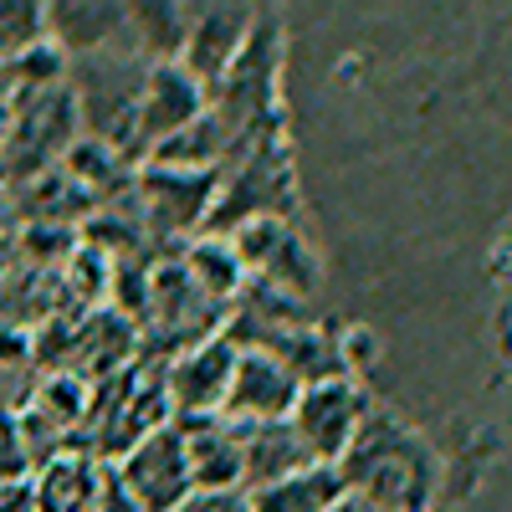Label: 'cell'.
I'll list each match as a JSON object with an SVG mask.
<instances>
[{
    "label": "cell",
    "instance_id": "cell-9",
    "mask_svg": "<svg viewBox=\"0 0 512 512\" xmlns=\"http://www.w3.org/2000/svg\"><path fill=\"white\" fill-rule=\"evenodd\" d=\"M251 26H256V11L251 6H210V11H195V26H190V41H185V52H180V67L200 82V93H216L221 88V77L241 57Z\"/></svg>",
    "mask_w": 512,
    "mask_h": 512
},
{
    "label": "cell",
    "instance_id": "cell-17",
    "mask_svg": "<svg viewBox=\"0 0 512 512\" xmlns=\"http://www.w3.org/2000/svg\"><path fill=\"white\" fill-rule=\"evenodd\" d=\"M195 11L185 6H128V36L139 41L144 62H180L185 41H190Z\"/></svg>",
    "mask_w": 512,
    "mask_h": 512
},
{
    "label": "cell",
    "instance_id": "cell-12",
    "mask_svg": "<svg viewBox=\"0 0 512 512\" xmlns=\"http://www.w3.org/2000/svg\"><path fill=\"white\" fill-rule=\"evenodd\" d=\"M169 425L185 441L195 492H241V446L221 415H190V420H169Z\"/></svg>",
    "mask_w": 512,
    "mask_h": 512
},
{
    "label": "cell",
    "instance_id": "cell-14",
    "mask_svg": "<svg viewBox=\"0 0 512 512\" xmlns=\"http://www.w3.org/2000/svg\"><path fill=\"white\" fill-rule=\"evenodd\" d=\"M47 41L62 57H98L108 41H128V6H47Z\"/></svg>",
    "mask_w": 512,
    "mask_h": 512
},
{
    "label": "cell",
    "instance_id": "cell-3",
    "mask_svg": "<svg viewBox=\"0 0 512 512\" xmlns=\"http://www.w3.org/2000/svg\"><path fill=\"white\" fill-rule=\"evenodd\" d=\"M113 477L123 487V497L134 502L139 512H175L185 497H195V482H190V461H185V441L175 425L144 436L134 451H128Z\"/></svg>",
    "mask_w": 512,
    "mask_h": 512
},
{
    "label": "cell",
    "instance_id": "cell-4",
    "mask_svg": "<svg viewBox=\"0 0 512 512\" xmlns=\"http://www.w3.org/2000/svg\"><path fill=\"white\" fill-rule=\"evenodd\" d=\"M236 338H205L200 349L180 354L164 369V395H169V420H190V415H221L231 374H236Z\"/></svg>",
    "mask_w": 512,
    "mask_h": 512
},
{
    "label": "cell",
    "instance_id": "cell-6",
    "mask_svg": "<svg viewBox=\"0 0 512 512\" xmlns=\"http://www.w3.org/2000/svg\"><path fill=\"white\" fill-rule=\"evenodd\" d=\"M236 256H241V267L246 272H262L267 287H282V292H308L318 287V262H313V251L297 241V231L277 216L267 221H246L236 226Z\"/></svg>",
    "mask_w": 512,
    "mask_h": 512
},
{
    "label": "cell",
    "instance_id": "cell-18",
    "mask_svg": "<svg viewBox=\"0 0 512 512\" xmlns=\"http://www.w3.org/2000/svg\"><path fill=\"white\" fill-rule=\"evenodd\" d=\"M185 277L210 297V303H226V297L241 292L246 267H241V256H236V246H231L226 236H205V241H195L190 256H185Z\"/></svg>",
    "mask_w": 512,
    "mask_h": 512
},
{
    "label": "cell",
    "instance_id": "cell-19",
    "mask_svg": "<svg viewBox=\"0 0 512 512\" xmlns=\"http://www.w3.org/2000/svg\"><path fill=\"white\" fill-rule=\"evenodd\" d=\"M88 400H93V384H82L72 374H41L36 379V395H31V410H41L52 425L62 431H82V420H88Z\"/></svg>",
    "mask_w": 512,
    "mask_h": 512
},
{
    "label": "cell",
    "instance_id": "cell-11",
    "mask_svg": "<svg viewBox=\"0 0 512 512\" xmlns=\"http://www.w3.org/2000/svg\"><path fill=\"white\" fill-rule=\"evenodd\" d=\"M231 431H236V446H241V492L287 482L297 472H308V466H318L287 420H256V425H231Z\"/></svg>",
    "mask_w": 512,
    "mask_h": 512
},
{
    "label": "cell",
    "instance_id": "cell-7",
    "mask_svg": "<svg viewBox=\"0 0 512 512\" xmlns=\"http://www.w3.org/2000/svg\"><path fill=\"white\" fill-rule=\"evenodd\" d=\"M272 77H277V16H256L251 36L241 57L231 62V72L221 77V103L216 113L236 128H246V118H262L267 113V98H272Z\"/></svg>",
    "mask_w": 512,
    "mask_h": 512
},
{
    "label": "cell",
    "instance_id": "cell-23",
    "mask_svg": "<svg viewBox=\"0 0 512 512\" xmlns=\"http://www.w3.org/2000/svg\"><path fill=\"white\" fill-rule=\"evenodd\" d=\"M323 512H379V507H374L369 497H359V492H349V487H344V492H338Z\"/></svg>",
    "mask_w": 512,
    "mask_h": 512
},
{
    "label": "cell",
    "instance_id": "cell-5",
    "mask_svg": "<svg viewBox=\"0 0 512 512\" xmlns=\"http://www.w3.org/2000/svg\"><path fill=\"white\" fill-rule=\"evenodd\" d=\"M205 93L200 82L180 67V62H159L144 77V93H139V123H134V154L139 149H159L164 139H175L180 128H190L205 113Z\"/></svg>",
    "mask_w": 512,
    "mask_h": 512
},
{
    "label": "cell",
    "instance_id": "cell-1",
    "mask_svg": "<svg viewBox=\"0 0 512 512\" xmlns=\"http://www.w3.org/2000/svg\"><path fill=\"white\" fill-rule=\"evenodd\" d=\"M169 425V395H164V369L128 364L113 379L93 384L88 400V456L93 461H123L144 436Z\"/></svg>",
    "mask_w": 512,
    "mask_h": 512
},
{
    "label": "cell",
    "instance_id": "cell-13",
    "mask_svg": "<svg viewBox=\"0 0 512 512\" xmlns=\"http://www.w3.org/2000/svg\"><path fill=\"white\" fill-rule=\"evenodd\" d=\"M108 487V466L93 461L88 451H62L57 461L41 466V477L31 487L36 512H98Z\"/></svg>",
    "mask_w": 512,
    "mask_h": 512
},
{
    "label": "cell",
    "instance_id": "cell-16",
    "mask_svg": "<svg viewBox=\"0 0 512 512\" xmlns=\"http://www.w3.org/2000/svg\"><path fill=\"white\" fill-rule=\"evenodd\" d=\"M231 139H236V128L216 108H205L190 128H180L175 139H164L149 154V164H159V169H216V159H221V149Z\"/></svg>",
    "mask_w": 512,
    "mask_h": 512
},
{
    "label": "cell",
    "instance_id": "cell-2",
    "mask_svg": "<svg viewBox=\"0 0 512 512\" xmlns=\"http://www.w3.org/2000/svg\"><path fill=\"white\" fill-rule=\"evenodd\" d=\"M287 425L297 431V441L308 446V456L318 466H338L364 431V395L354 390V379L308 384V390L297 395Z\"/></svg>",
    "mask_w": 512,
    "mask_h": 512
},
{
    "label": "cell",
    "instance_id": "cell-20",
    "mask_svg": "<svg viewBox=\"0 0 512 512\" xmlns=\"http://www.w3.org/2000/svg\"><path fill=\"white\" fill-rule=\"evenodd\" d=\"M36 47H47V6H31V0H0V67L21 62Z\"/></svg>",
    "mask_w": 512,
    "mask_h": 512
},
{
    "label": "cell",
    "instance_id": "cell-21",
    "mask_svg": "<svg viewBox=\"0 0 512 512\" xmlns=\"http://www.w3.org/2000/svg\"><path fill=\"white\" fill-rule=\"evenodd\" d=\"M67 277H72L77 297H88V303H98V297L108 292V251H103V246H82V251L72 256Z\"/></svg>",
    "mask_w": 512,
    "mask_h": 512
},
{
    "label": "cell",
    "instance_id": "cell-15",
    "mask_svg": "<svg viewBox=\"0 0 512 512\" xmlns=\"http://www.w3.org/2000/svg\"><path fill=\"white\" fill-rule=\"evenodd\" d=\"M338 492H344L338 466H308V472H297L287 482L246 492V512H323Z\"/></svg>",
    "mask_w": 512,
    "mask_h": 512
},
{
    "label": "cell",
    "instance_id": "cell-10",
    "mask_svg": "<svg viewBox=\"0 0 512 512\" xmlns=\"http://www.w3.org/2000/svg\"><path fill=\"white\" fill-rule=\"evenodd\" d=\"M303 384H297L272 354L251 349L236 359V374H231V390H226V405H221V420L231 425H256V420H287Z\"/></svg>",
    "mask_w": 512,
    "mask_h": 512
},
{
    "label": "cell",
    "instance_id": "cell-22",
    "mask_svg": "<svg viewBox=\"0 0 512 512\" xmlns=\"http://www.w3.org/2000/svg\"><path fill=\"white\" fill-rule=\"evenodd\" d=\"M175 512H246V492H195Z\"/></svg>",
    "mask_w": 512,
    "mask_h": 512
},
{
    "label": "cell",
    "instance_id": "cell-8",
    "mask_svg": "<svg viewBox=\"0 0 512 512\" xmlns=\"http://www.w3.org/2000/svg\"><path fill=\"white\" fill-rule=\"evenodd\" d=\"M216 169H159L149 164L139 175V205L154 231H190L205 216H216Z\"/></svg>",
    "mask_w": 512,
    "mask_h": 512
}]
</instances>
